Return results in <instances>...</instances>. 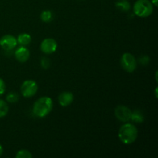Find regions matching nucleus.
<instances>
[{
	"label": "nucleus",
	"instance_id": "obj_1",
	"mask_svg": "<svg viewBox=\"0 0 158 158\" xmlns=\"http://www.w3.org/2000/svg\"><path fill=\"white\" fill-rule=\"evenodd\" d=\"M138 131L134 124L126 123L120 127L118 132V137L120 141L124 144H131L137 140Z\"/></svg>",
	"mask_w": 158,
	"mask_h": 158
},
{
	"label": "nucleus",
	"instance_id": "obj_2",
	"mask_svg": "<svg viewBox=\"0 0 158 158\" xmlns=\"http://www.w3.org/2000/svg\"><path fill=\"white\" fill-rule=\"evenodd\" d=\"M52 100L49 97H43L35 102L32 107L33 114L40 118L46 117L52 109Z\"/></svg>",
	"mask_w": 158,
	"mask_h": 158
},
{
	"label": "nucleus",
	"instance_id": "obj_3",
	"mask_svg": "<svg viewBox=\"0 0 158 158\" xmlns=\"http://www.w3.org/2000/svg\"><path fill=\"white\" fill-rule=\"evenodd\" d=\"M154 5L148 0H137L134 5V12L140 18H146L152 14Z\"/></svg>",
	"mask_w": 158,
	"mask_h": 158
},
{
	"label": "nucleus",
	"instance_id": "obj_4",
	"mask_svg": "<svg viewBox=\"0 0 158 158\" xmlns=\"http://www.w3.org/2000/svg\"><path fill=\"white\" fill-rule=\"evenodd\" d=\"M120 63L123 69L128 73H133L137 68V60L130 52H125L122 55Z\"/></svg>",
	"mask_w": 158,
	"mask_h": 158
},
{
	"label": "nucleus",
	"instance_id": "obj_5",
	"mask_svg": "<svg viewBox=\"0 0 158 158\" xmlns=\"http://www.w3.org/2000/svg\"><path fill=\"white\" fill-rule=\"evenodd\" d=\"M37 90H38V86L36 82L34 80H26L23 82L21 86V93L23 97L26 98L33 97L36 94Z\"/></svg>",
	"mask_w": 158,
	"mask_h": 158
},
{
	"label": "nucleus",
	"instance_id": "obj_6",
	"mask_svg": "<svg viewBox=\"0 0 158 158\" xmlns=\"http://www.w3.org/2000/svg\"><path fill=\"white\" fill-rule=\"evenodd\" d=\"M116 117L120 121L123 122V123H127L131 119V110L125 106H118L116 107L115 111H114Z\"/></svg>",
	"mask_w": 158,
	"mask_h": 158
},
{
	"label": "nucleus",
	"instance_id": "obj_7",
	"mask_svg": "<svg viewBox=\"0 0 158 158\" xmlns=\"http://www.w3.org/2000/svg\"><path fill=\"white\" fill-rule=\"evenodd\" d=\"M57 43L54 39L47 38L43 40L40 44V49L46 54H52L56 50Z\"/></svg>",
	"mask_w": 158,
	"mask_h": 158
},
{
	"label": "nucleus",
	"instance_id": "obj_8",
	"mask_svg": "<svg viewBox=\"0 0 158 158\" xmlns=\"http://www.w3.org/2000/svg\"><path fill=\"white\" fill-rule=\"evenodd\" d=\"M17 40L12 35H5L0 39V46L6 51L12 50L17 46Z\"/></svg>",
	"mask_w": 158,
	"mask_h": 158
},
{
	"label": "nucleus",
	"instance_id": "obj_9",
	"mask_svg": "<svg viewBox=\"0 0 158 158\" xmlns=\"http://www.w3.org/2000/svg\"><path fill=\"white\" fill-rule=\"evenodd\" d=\"M30 56L29 50L24 46H22L19 47L15 52V57L19 62L21 63H25L27 61Z\"/></svg>",
	"mask_w": 158,
	"mask_h": 158
},
{
	"label": "nucleus",
	"instance_id": "obj_10",
	"mask_svg": "<svg viewBox=\"0 0 158 158\" xmlns=\"http://www.w3.org/2000/svg\"><path fill=\"white\" fill-rule=\"evenodd\" d=\"M73 94L70 92H63L59 95V103L62 106H67L70 105L73 101Z\"/></svg>",
	"mask_w": 158,
	"mask_h": 158
},
{
	"label": "nucleus",
	"instance_id": "obj_11",
	"mask_svg": "<svg viewBox=\"0 0 158 158\" xmlns=\"http://www.w3.org/2000/svg\"><path fill=\"white\" fill-rule=\"evenodd\" d=\"M17 43H19L21 46H27L31 43V38L30 35L28 33H21L18 35L17 37Z\"/></svg>",
	"mask_w": 158,
	"mask_h": 158
},
{
	"label": "nucleus",
	"instance_id": "obj_12",
	"mask_svg": "<svg viewBox=\"0 0 158 158\" xmlns=\"http://www.w3.org/2000/svg\"><path fill=\"white\" fill-rule=\"evenodd\" d=\"M115 6L122 12H128L131 9V4L127 0H119L116 2Z\"/></svg>",
	"mask_w": 158,
	"mask_h": 158
},
{
	"label": "nucleus",
	"instance_id": "obj_13",
	"mask_svg": "<svg viewBox=\"0 0 158 158\" xmlns=\"http://www.w3.org/2000/svg\"><path fill=\"white\" fill-rule=\"evenodd\" d=\"M131 120L135 123H142L144 120V117H143V114L140 110H134V112H132Z\"/></svg>",
	"mask_w": 158,
	"mask_h": 158
},
{
	"label": "nucleus",
	"instance_id": "obj_14",
	"mask_svg": "<svg viewBox=\"0 0 158 158\" xmlns=\"http://www.w3.org/2000/svg\"><path fill=\"white\" fill-rule=\"evenodd\" d=\"M40 19L44 23H49L52 19V13L49 10H45L40 14Z\"/></svg>",
	"mask_w": 158,
	"mask_h": 158
},
{
	"label": "nucleus",
	"instance_id": "obj_15",
	"mask_svg": "<svg viewBox=\"0 0 158 158\" xmlns=\"http://www.w3.org/2000/svg\"><path fill=\"white\" fill-rule=\"evenodd\" d=\"M9 112V106L8 104L3 100L0 99V118L4 117L7 115Z\"/></svg>",
	"mask_w": 158,
	"mask_h": 158
},
{
	"label": "nucleus",
	"instance_id": "obj_16",
	"mask_svg": "<svg viewBox=\"0 0 158 158\" xmlns=\"http://www.w3.org/2000/svg\"><path fill=\"white\" fill-rule=\"evenodd\" d=\"M32 154L27 150H20L15 155L16 158H32Z\"/></svg>",
	"mask_w": 158,
	"mask_h": 158
},
{
	"label": "nucleus",
	"instance_id": "obj_17",
	"mask_svg": "<svg viewBox=\"0 0 158 158\" xmlns=\"http://www.w3.org/2000/svg\"><path fill=\"white\" fill-rule=\"evenodd\" d=\"M6 100L10 103H16L19 100V95L15 92H11L6 97Z\"/></svg>",
	"mask_w": 158,
	"mask_h": 158
},
{
	"label": "nucleus",
	"instance_id": "obj_18",
	"mask_svg": "<svg viewBox=\"0 0 158 158\" xmlns=\"http://www.w3.org/2000/svg\"><path fill=\"white\" fill-rule=\"evenodd\" d=\"M150 58L148 56H143L140 58H139V63L142 65V66H147L149 63Z\"/></svg>",
	"mask_w": 158,
	"mask_h": 158
},
{
	"label": "nucleus",
	"instance_id": "obj_19",
	"mask_svg": "<svg viewBox=\"0 0 158 158\" xmlns=\"http://www.w3.org/2000/svg\"><path fill=\"white\" fill-rule=\"evenodd\" d=\"M41 66L44 69H48L50 66V62H49V59L47 58H43L41 60Z\"/></svg>",
	"mask_w": 158,
	"mask_h": 158
},
{
	"label": "nucleus",
	"instance_id": "obj_20",
	"mask_svg": "<svg viewBox=\"0 0 158 158\" xmlns=\"http://www.w3.org/2000/svg\"><path fill=\"white\" fill-rule=\"evenodd\" d=\"M6 90V84H5L4 80L0 78V96L2 95Z\"/></svg>",
	"mask_w": 158,
	"mask_h": 158
},
{
	"label": "nucleus",
	"instance_id": "obj_21",
	"mask_svg": "<svg viewBox=\"0 0 158 158\" xmlns=\"http://www.w3.org/2000/svg\"><path fill=\"white\" fill-rule=\"evenodd\" d=\"M157 1L158 0H151V2H152V4L154 5V6H157Z\"/></svg>",
	"mask_w": 158,
	"mask_h": 158
},
{
	"label": "nucleus",
	"instance_id": "obj_22",
	"mask_svg": "<svg viewBox=\"0 0 158 158\" xmlns=\"http://www.w3.org/2000/svg\"><path fill=\"white\" fill-rule=\"evenodd\" d=\"M2 153H3V148H2V145L0 144V157H1V156H2Z\"/></svg>",
	"mask_w": 158,
	"mask_h": 158
},
{
	"label": "nucleus",
	"instance_id": "obj_23",
	"mask_svg": "<svg viewBox=\"0 0 158 158\" xmlns=\"http://www.w3.org/2000/svg\"><path fill=\"white\" fill-rule=\"evenodd\" d=\"M155 93H156V94H155L156 97H157V87L155 89Z\"/></svg>",
	"mask_w": 158,
	"mask_h": 158
}]
</instances>
